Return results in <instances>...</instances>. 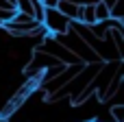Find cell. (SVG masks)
I'll return each mask as SVG.
<instances>
[{"label":"cell","mask_w":124,"mask_h":122,"mask_svg":"<svg viewBox=\"0 0 124 122\" xmlns=\"http://www.w3.org/2000/svg\"><path fill=\"white\" fill-rule=\"evenodd\" d=\"M39 4H41V9H44V11H46V9H57L59 0H39Z\"/></svg>","instance_id":"cell-9"},{"label":"cell","mask_w":124,"mask_h":122,"mask_svg":"<svg viewBox=\"0 0 124 122\" xmlns=\"http://www.w3.org/2000/svg\"><path fill=\"white\" fill-rule=\"evenodd\" d=\"M37 50H41V52H48L50 57H54L59 63H63V65H78L81 61L65 48V46H61L52 35H48V37H44V41H41V46L37 48Z\"/></svg>","instance_id":"cell-2"},{"label":"cell","mask_w":124,"mask_h":122,"mask_svg":"<svg viewBox=\"0 0 124 122\" xmlns=\"http://www.w3.org/2000/svg\"><path fill=\"white\" fill-rule=\"evenodd\" d=\"M78 7H81V2H76V0H59L57 11H59L63 17H68L70 22H76V17H78Z\"/></svg>","instance_id":"cell-6"},{"label":"cell","mask_w":124,"mask_h":122,"mask_svg":"<svg viewBox=\"0 0 124 122\" xmlns=\"http://www.w3.org/2000/svg\"><path fill=\"white\" fill-rule=\"evenodd\" d=\"M94 13H96V22H107V20H111V11H109V7H105L100 0L94 2Z\"/></svg>","instance_id":"cell-7"},{"label":"cell","mask_w":124,"mask_h":122,"mask_svg":"<svg viewBox=\"0 0 124 122\" xmlns=\"http://www.w3.org/2000/svg\"><path fill=\"white\" fill-rule=\"evenodd\" d=\"M111 20L124 22V0H118V2L111 7Z\"/></svg>","instance_id":"cell-8"},{"label":"cell","mask_w":124,"mask_h":122,"mask_svg":"<svg viewBox=\"0 0 124 122\" xmlns=\"http://www.w3.org/2000/svg\"><path fill=\"white\" fill-rule=\"evenodd\" d=\"M54 39H57L61 46H65V48H68V50H70V52H72V55H74L83 65L102 63V61L98 59V55H96V52H94V50H92V48H89V46H87V44H85V41H83V39L72 31V28H70L68 33H63V35H57Z\"/></svg>","instance_id":"cell-1"},{"label":"cell","mask_w":124,"mask_h":122,"mask_svg":"<svg viewBox=\"0 0 124 122\" xmlns=\"http://www.w3.org/2000/svg\"><path fill=\"white\" fill-rule=\"evenodd\" d=\"M37 26H39V22H37L35 17L24 15V13H15L13 20L4 24V31H9L13 37H26V35H31Z\"/></svg>","instance_id":"cell-4"},{"label":"cell","mask_w":124,"mask_h":122,"mask_svg":"<svg viewBox=\"0 0 124 122\" xmlns=\"http://www.w3.org/2000/svg\"><path fill=\"white\" fill-rule=\"evenodd\" d=\"M81 70H83V63H78V65H65V70H63L59 76H54L52 81H48V83H44V85H41V87H44V92H46L48 96H52L54 92H59L61 87H65V85H68V83H70V81H72Z\"/></svg>","instance_id":"cell-5"},{"label":"cell","mask_w":124,"mask_h":122,"mask_svg":"<svg viewBox=\"0 0 124 122\" xmlns=\"http://www.w3.org/2000/svg\"><path fill=\"white\" fill-rule=\"evenodd\" d=\"M41 26L46 28L48 35L57 37V35H63L70 31V20L63 17L57 9H46L44 11V17H41Z\"/></svg>","instance_id":"cell-3"},{"label":"cell","mask_w":124,"mask_h":122,"mask_svg":"<svg viewBox=\"0 0 124 122\" xmlns=\"http://www.w3.org/2000/svg\"><path fill=\"white\" fill-rule=\"evenodd\" d=\"M100 2H102L105 7H109V11H111V7H113V4H116L118 0H100Z\"/></svg>","instance_id":"cell-10"},{"label":"cell","mask_w":124,"mask_h":122,"mask_svg":"<svg viewBox=\"0 0 124 122\" xmlns=\"http://www.w3.org/2000/svg\"><path fill=\"white\" fill-rule=\"evenodd\" d=\"M122 24H124V22H122Z\"/></svg>","instance_id":"cell-11"}]
</instances>
